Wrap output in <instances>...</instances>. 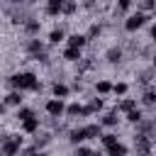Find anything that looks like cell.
Segmentation results:
<instances>
[{"instance_id": "1", "label": "cell", "mask_w": 156, "mask_h": 156, "mask_svg": "<svg viewBox=\"0 0 156 156\" xmlns=\"http://www.w3.org/2000/svg\"><path fill=\"white\" fill-rule=\"evenodd\" d=\"M10 83L15 88H20V90H37L39 88V80H37L34 73H15L10 78Z\"/></svg>"}, {"instance_id": "2", "label": "cell", "mask_w": 156, "mask_h": 156, "mask_svg": "<svg viewBox=\"0 0 156 156\" xmlns=\"http://www.w3.org/2000/svg\"><path fill=\"white\" fill-rule=\"evenodd\" d=\"M20 146H22V136H12V139H7V141L2 144L0 156H15V154L20 151Z\"/></svg>"}, {"instance_id": "3", "label": "cell", "mask_w": 156, "mask_h": 156, "mask_svg": "<svg viewBox=\"0 0 156 156\" xmlns=\"http://www.w3.org/2000/svg\"><path fill=\"white\" fill-rule=\"evenodd\" d=\"M144 20H146V15H144V12H134V15H129V17H127L124 29H127V32H134V29H139V27L144 24Z\"/></svg>"}, {"instance_id": "4", "label": "cell", "mask_w": 156, "mask_h": 156, "mask_svg": "<svg viewBox=\"0 0 156 156\" xmlns=\"http://www.w3.org/2000/svg\"><path fill=\"white\" fill-rule=\"evenodd\" d=\"M63 110H66V107H63V100H49V102H46V112H49L51 117H58Z\"/></svg>"}, {"instance_id": "5", "label": "cell", "mask_w": 156, "mask_h": 156, "mask_svg": "<svg viewBox=\"0 0 156 156\" xmlns=\"http://www.w3.org/2000/svg\"><path fill=\"white\" fill-rule=\"evenodd\" d=\"M85 41H88L85 34H71V37H68V46H71V49H80Z\"/></svg>"}, {"instance_id": "6", "label": "cell", "mask_w": 156, "mask_h": 156, "mask_svg": "<svg viewBox=\"0 0 156 156\" xmlns=\"http://www.w3.org/2000/svg\"><path fill=\"white\" fill-rule=\"evenodd\" d=\"M68 139H71L73 144H80V141H85V139H88V136H85V127H80V129H73Z\"/></svg>"}, {"instance_id": "7", "label": "cell", "mask_w": 156, "mask_h": 156, "mask_svg": "<svg viewBox=\"0 0 156 156\" xmlns=\"http://www.w3.org/2000/svg\"><path fill=\"white\" fill-rule=\"evenodd\" d=\"M85 136H88V139L102 136V129H100V124H88V127H85Z\"/></svg>"}, {"instance_id": "8", "label": "cell", "mask_w": 156, "mask_h": 156, "mask_svg": "<svg viewBox=\"0 0 156 156\" xmlns=\"http://www.w3.org/2000/svg\"><path fill=\"white\" fill-rule=\"evenodd\" d=\"M107 156H127V146L124 144H115L107 149Z\"/></svg>"}, {"instance_id": "9", "label": "cell", "mask_w": 156, "mask_h": 156, "mask_svg": "<svg viewBox=\"0 0 156 156\" xmlns=\"http://www.w3.org/2000/svg\"><path fill=\"white\" fill-rule=\"evenodd\" d=\"M46 10H49V15H58V12L63 10V2H61V0H51V2L46 5Z\"/></svg>"}, {"instance_id": "10", "label": "cell", "mask_w": 156, "mask_h": 156, "mask_svg": "<svg viewBox=\"0 0 156 156\" xmlns=\"http://www.w3.org/2000/svg\"><path fill=\"white\" fill-rule=\"evenodd\" d=\"M63 58H66V61H78V58H80V49H71V46H68V49L63 51Z\"/></svg>"}, {"instance_id": "11", "label": "cell", "mask_w": 156, "mask_h": 156, "mask_svg": "<svg viewBox=\"0 0 156 156\" xmlns=\"http://www.w3.org/2000/svg\"><path fill=\"white\" fill-rule=\"evenodd\" d=\"M5 102H7V105H20V102H22V93H20V90L10 93V95L5 98Z\"/></svg>"}, {"instance_id": "12", "label": "cell", "mask_w": 156, "mask_h": 156, "mask_svg": "<svg viewBox=\"0 0 156 156\" xmlns=\"http://www.w3.org/2000/svg\"><path fill=\"white\" fill-rule=\"evenodd\" d=\"M54 95H56V100H61V98H66V95H68V88H66V85H61V83H56V85H54Z\"/></svg>"}, {"instance_id": "13", "label": "cell", "mask_w": 156, "mask_h": 156, "mask_svg": "<svg viewBox=\"0 0 156 156\" xmlns=\"http://www.w3.org/2000/svg\"><path fill=\"white\" fill-rule=\"evenodd\" d=\"M32 117H34V112H32L29 107H22V110H17V119L27 122V119H32Z\"/></svg>"}, {"instance_id": "14", "label": "cell", "mask_w": 156, "mask_h": 156, "mask_svg": "<svg viewBox=\"0 0 156 156\" xmlns=\"http://www.w3.org/2000/svg\"><path fill=\"white\" fill-rule=\"evenodd\" d=\"M37 127H39V119H37V117H32V119L22 122V129H24V132H34Z\"/></svg>"}, {"instance_id": "15", "label": "cell", "mask_w": 156, "mask_h": 156, "mask_svg": "<svg viewBox=\"0 0 156 156\" xmlns=\"http://www.w3.org/2000/svg\"><path fill=\"white\" fill-rule=\"evenodd\" d=\"M119 58H122V51H119V49H110V51H107V61H110V63H117Z\"/></svg>"}, {"instance_id": "16", "label": "cell", "mask_w": 156, "mask_h": 156, "mask_svg": "<svg viewBox=\"0 0 156 156\" xmlns=\"http://www.w3.org/2000/svg\"><path fill=\"white\" fill-rule=\"evenodd\" d=\"M61 39H63V29H54V32L49 34V41H51V44H58Z\"/></svg>"}, {"instance_id": "17", "label": "cell", "mask_w": 156, "mask_h": 156, "mask_svg": "<svg viewBox=\"0 0 156 156\" xmlns=\"http://www.w3.org/2000/svg\"><path fill=\"white\" fill-rule=\"evenodd\" d=\"M102 144L110 149V146H115V144H117V136H115V134H102Z\"/></svg>"}, {"instance_id": "18", "label": "cell", "mask_w": 156, "mask_h": 156, "mask_svg": "<svg viewBox=\"0 0 156 156\" xmlns=\"http://www.w3.org/2000/svg\"><path fill=\"white\" fill-rule=\"evenodd\" d=\"M83 110H85V107H80L78 102H73V105H68V110H66V112H68V115H80Z\"/></svg>"}, {"instance_id": "19", "label": "cell", "mask_w": 156, "mask_h": 156, "mask_svg": "<svg viewBox=\"0 0 156 156\" xmlns=\"http://www.w3.org/2000/svg\"><path fill=\"white\" fill-rule=\"evenodd\" d=\"M110 90H112V85H110L107 80H100V83H98V93H110Z\"/></svg>"}, {"instance_id": "20", "label": "cell", "mask_w": 156, "mask_h": 156, "mask_svg": "<svg viewBox=\"0 0 156 156\" xmlns=\"http://www.w3.org/2000/svg\"><path fill=\"white\" fill-rule=\"evenodd\" d=\"M127 119H129V122H139V119H141V112H139V110H132V112H127Z\"/></svg>"}, {"instance_id": "21", "label": "cell", "mask_w": 156, "mask_h": 156, "mask_svg": "<svg viewBox=\"0 0 156 156\" xmlns=\"http://www.w3.org/2000/svg\"><path fill=\"white\" fill-rule=\"evenodd\" d=\"M76 156H98V154H93V151L85 149V146H78V149H76Z\"/></svg>"}, {"instance_id": "22", "label": "cell", "mask_w": 156, "mask_h": 156, "mask_svg": "<svg viewBox=\"0 0 156 156\" xmlns=\"http://www.w3.org/2000/svg\"><path fill=\"white\" fill-rule=\"evenodd\" d=\"M112 90H115L117 95H124V93H127V83H117V85H112Z\"/></svg>"}, {"instance_id": "23", "label": "cell", "mask_w": 156, "mask_h": 156, "mask_svg": "<svg viewBox=\"0 0 156 156\" xmlns=\"http://www.w3.org/2000/svg\"><path fill=\"white\" fill-rule=\"evenodd\" d=\"M134 105H136V102H134V100H124V102H122V105H119V107H122V110H124V112H132V110H134Z\"/></svg>"}, {"instance_id": "24", "label": "cell", "mask_w": 156, "mask_h": 156, "mask_svg": "<svg viewBox=\"0 0 156 156\" xmlns=\"http://www.w3.org/2000/svg\"><path fill=\"white\" fill-rule=\"evenodd\" d=\"M115 122H117V117H115V112H110V115H105V117H102V124H110V127H112Z\"/></svg>"}, {"instance_id": "25", "label": "cell", "mask_w": 156, "mask_h": 156, "mask_svg": "<svg viewBox=\"0 0 156 156\" xmlns=\"http://www.w3.org/2000/svg\"><path fill=\"white\" fill-rule=\"evenodd\" d=\"M29 51L32 54H41V44L39 41H29Z\"/></svg>"}, {"instance_id": "26", "label": "cell", "mask_w": 156, "mask_h": 156, "mask_svg": "<svg viewBox=\"0 0 156 156\" xmlns=\"http://www.w3.org/2000/svg\"><path fill=\"white\" fill-rule=\"evenodd\" d=\"M144 102H146V105H154V102H156V93H146V95H144Z\"/></svg>"}, {"instance_id": "27", "label": "cell", "mask_w": 156, "mask_h": 156, "mask_svg": "<svg viewBox=\"0 0 156 156\" xmlns=\"http://www.w3.org/2000/svg\"><path fill=\"white\" fill-rule=\"evenodd\" d=\"M27 29H29V32H37V29H39V22H29Z\"/></svg>"}, {"instance_id": "28", "label": "cell", "mask_w": 156, "mask_h": 156, "mask_svg": "<svg viewBox=\"0 0 156 156\" xmlns=\"http://www.w3.org/2000/svg\"><path fill=\"white\" fill-rule=\"evenodd\" d=\"M63 10H66V12H73V10H76V5H73V2H66V5H63Z\"/></svg>"}, {"instance_id": "29", "label": "cell", "mask_w": 156, "mask_h": 156, "mask_svg": "<svg viewBox=\"0 0 156 156\" xmlns=\"http://www.w3.org/2000/svg\"><path fill=\"white\" fill-rule=\"evenodd\" d=\"M95 34H100V27H98V24H93V27H90V37H95Z\"/></svg>"}, {"instance_id": "30", "label": "cell", "mask_w": 156, "mask_h": 156, "mask_svg": "<svg viewBox=\"0 0 156 156\" xmlns=\"http://www.w3.org/2000/svg\"><path fill=\"white\" fill-rule=\"evenodd\" d=\"M119 10H129V0H122L119 2Z\"/></svg>"}, {"instance_id": "31", "label": "cell", "mask_w": 156, "mask_h": 156, "mask_svg": "<svg viewBox=\"0 0 156 156\" xmlns=\"http://www.w3.org/2000/svg\"><path fill=\"white\" fill-rule=\"evenodd\" d=\"M151 37H154V41H156V24L151 27Z\"/></svg>"}, {"instance_id": "32", "label": "cell", "mask_w": 156, "mask_h": 156, "mask_svg": "<svg viewBox=\"0 0 156 156\" xmlns=\"http://www.w3.org/2000/svg\"><path fill=\"white\" fill-rule=\"evenodd\" d=\"M34 156H46V154H34Z\"/></svg>"}, {"instance_id": "33", "label": "cell", "mask_w": 156, "mask_h": 156, "mask_svg": "<svg viewBox=\"0 0 156 156\" xmlns=\"http://www.w3.org/2000/svg\"><path fill=\"white\" fill-rule=\"evenodd\" d=\"M154 66H156V56H154Z\"/></svg>"}, {"instance_id": "34", "label": "cell", "mask_w": 156, "mask_h": 156, "mask_svg": "<svg viewBox=\"0 0 156 156\" xmlns=\"http://www.w3.org/2000/svg\"><path fill=\"white\" fill-rule=\"evenodd\" d=\"M141 156H146V154H141Z\"/></svg>"}]
</instances>
